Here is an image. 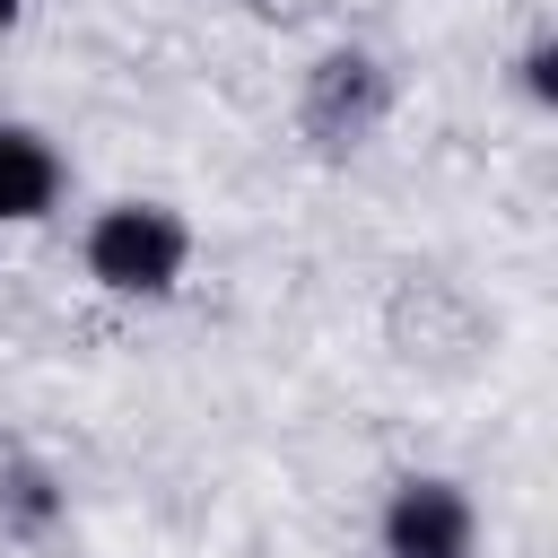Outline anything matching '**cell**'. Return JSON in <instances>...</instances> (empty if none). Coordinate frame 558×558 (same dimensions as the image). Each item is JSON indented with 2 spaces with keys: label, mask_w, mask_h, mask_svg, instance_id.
<instances>
[{
  "label": "cell",
  "mask_w": 558,
  "mask_h": 558,
  "mask_svg": "<svg viewBox=\"0 0 558 558\" xmlns=\"http://www.w3.org/2000/svg\"><path fill=\"white\" fill-rule=\"evenodd\" d=\"M61 514H70L61 471H52L35 445L0 436V549H35V541H52Z\"/></svg>",
  "instance_id": "cell-5"
},
{
  "label": "cell",
  "mask_w": 558,
  "mask_h": 558,
  "mask_svg": "<svg viewBox=\"0 0 558 558\" xmlns=\"http://www.w3.org/2000/svg\"><path fill=\"white\" fill-rule=\"evenodd\" d=\"M17 17H26V0H0V35H9V26H17Z\"/></svg>",
  "instance_id": "cell-7"
},
{
  "label": "cell",
  "mask_w": 558,
  "mask_h": 558,
  "mask_svg": "<svg viewBox=\"0 0 558 558\" xmlns=\"http://www.w3.org/2000/svg\"><path fill=\"white\" fill-rule=\"evenodd\" d=\"M392 122V70L366 52V44H331L305 87H296V131L323 148V157H357L375 131Z\"/></svg>",
  "instance_id": "cell-2"
},
{
  "label": "cell",
  "mask_w": 558,
  "mask_h": 558,
  "mask_svg": "<svg viewBox=\"0 0 558 558\" xmlns=\"http://www.w3.org/2000/svg\"><path fill=\"white\" fill-rule=\"evenodd\" d=\"M375 558H480V497L453 471H401L375 506Z\"/></svg>",
  "instance_id": "cell-3"
},
{
  "label": "cell",
  "mask_w": 558,
  "mask_h": 558,
  "mask_svg": "<svg viewBox=\"0 0 558 558\" xmlns=\"http://www.w3.org/2000/svg\"><path fill=\"white\" fill-rule=\"evenodd\" d=\"M514 96L532 113H558V26H532L523 52H514Z\"/></svg>",
  "instance_id": "cell-6"
},
{
  "label": "cell",
  "mask_w": 558,
  "mask_h": 558,
  "mask_svg": "<svg viewBox=\"0 0 558 558\" xmlns=\"http://www.w3.org/2000/svg\"><path fill=\"white\" fill-rule=\"evenodd\" d=\"M70 192V157L35 122H0V227H44Z\"/></svg>",
  "instance_id": "cell-4"
},
{
  "label": "cell",
  "mask_w": 558,
  "mask_h": 558,
  "mask_svg": "<svg viewBox=\"0 0 558 558\" xmlns=\"http://www.w3.org/2000/svg\"><path fill=\"white\" fill-rule=\"evenodd\" d=\"M192 253H201L192 218L174 201H148V192H122V201L87 209V227H78V270L113 305H166L192 279Z\"/></svg>",
  "instance_id": "cell-1"
}]
</instances>
